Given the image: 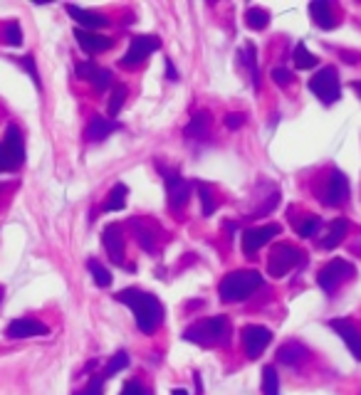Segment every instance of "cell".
<instances>
[{
  "instance_id": "30bf717a",
  "label": "cell",
  "mask_w": 361,
  "mask_h": 395,
  "mask_svg": "<svg viewBox=\"0 0 361 395\" xmlns=\"http://www.w3.org/2000/svg\"><path fill=\"white\" fill-rule=\"evenodd\" d=\"M129 228H132V232H134V237H137V242L142 244V249H147V252H156L159 240H161L164 230L159 228L154 220H149V218H132V220H129Z\"/></svg>"
},
{
  "instance_id": "60d3db41",
  "label": "cell",
  "mask_w": 361,
  "mask_h": 395,
  "mask_svg": "<svg viewBox=\"0 0 361 395\" xmlns=\"http://www.w3.org/2000/svg\"><path fill=\"white\" fill-rule=\"evenodd\" d=\"M166 77L171 79V82H176V79H178V74H176V69H173L171 59H166Z\"/></svg>"
},
{
  "instance_id": "e0dca14e",
  "label": "cell",
  "mask_w": 361,
  "mask_h": 395,
  "mask_svg": "<svg viewBox=\"0 0 361 395\" xmlns=\"http://www.w3.org/2000/svg\"><path fill=\"white\" fill-rule=\"evenodd\" d=\"M74 40H77L79 47L89 54L107 52V49L114 47V40L109 37V35H99V33H92V30H82V28H74Z\"/></svg>"
},
{
  "instance_id": "3957f363",
  "label": "cell",
  "mask_w": 361,
  "mask_h": 395,
  "mask_svg": "<svg viewBox=\"0 0 361 395\" xmlns=\"http://www.w3.org/2000/svg\"><path fill=\"white\" fill-rule=\"evenodd\" d=\"M263 287V274L255 269H235V272L225 274L218 284V294L225 304L245 302L255 289Z\"/></svg>"
},
{
  "instance_id": "ee69618b",
  "label": "cell",
  "mask_w": 361,
  "mask_h": 395,
  "mask_svg": "<svg viewBox=\"0 0 361 395\" xmlns=\"http://www.w3.org/2000/svg\"><path fill=\"white\" fill-rule=\"evenodd\" d=\"M171 395H188V393H185L183 388H173V393H171Z\"/></svg>"
},
{
  "instance_id": "1f68e13d",
  "label": "cell",
  "mask_w": 361,
  "mask_h": 395,
  "mask_svg": "<svg viewBox=\"0 0 361 395\" xmlns=\"http://www.w3.org/2000/svg\"><path fill=\"white\" fill-rule=\"evenodd\" d=\"M238 57L243 59V62L250 67V72H253V84H255V87H260L258 62H255V45H253V42H248V45H245V52H238Z\"/></svg>"
},
{
  "instance_id": "2e32d148",
  "label": "cell",
  "mask_w": 361,
  "mask_h": 395,
  "mask_svg": "<svg viewBox=\"0 0 361 395\" xmlns=\"http://www.w3.org/2000/svg\"><path fill=\"white\" fill-rule=\"evenodd\" d=\"M45 334H50V329L42 322L30 317L13 319L8 324V329H5V336L8 338H33V336H45Z\"/></svg>"
},
{
  "instance_id": "cb8c5ba5",
  "label": "cell",
  "mask_w": 361,
  "mask_h": 395,
  "mask_svg": "<svg viewBox=\"0 0 361 395\" xmlns=\"http://www.w3.org/2000/svg\"><path fill=\"white\" fill-rule=\"evenodd\" d=\"M208 126H210V114L208 112H198L193 119H190V124L185 126V136L188 138H200L208 134Z\"/></svg>"
},
{
  "instance_id": "5b68a950",
  "label": "cell",
  "mask_w": 361,
  "mask_h": 395,
  "mask_svg": "<svg viewBox=\"0 0 361 395\" xmlns=\"http://www.w3.org/2000/svg\"><path fill=\"white\" fill-rule=\"evenodd\" d=\"M25 161V146H23V134L18 126H8L3 143H0V173L18 171Z\"/></svg>"
},
{
  "instance_id": "7c38bea8",
  "label": "cell",
  "mask_w": 361,
  "mask_h": 395,
  "mask_svg": "<svg viewBox=\"0 0 361 395\" xmlns=\"http://www.w3.org/2000/svg\"><path fill=\"white\" fill-rule=\"evenodd\" d=\"M347 200H349V181L342 171L334 168V171L329 173L327 186H324V191H322V203L329 205V208H339V205H344Z\"/></svg>"
},
{
  "instance_id": "44dd1931",
  "label": "cell",
  "mask_w": 361,
  "mask_h": 395,
  "mask_svg": "<svg viewBox=\"0 0 361 395\" xmlns=\"http://www.w3.org/2000/svg\"><path fill=\"white\" fill-rule=\"evenodd\" d=\"M309 15H312V23L322 30H334L337 28V18L332 13V5L327 0H314L309 3Z\"/></svg>"
},
{
  "instance_id": "4316f807",
  "label": "cell",
  "mask_w": 361,
  "mask_h": 395,
  "mask_svg": "<svg viewBox=\"0 0 361 395\" xmlns=\"http://www.w3.org/2000/svg\"><path fill=\"white\" fill-rule=\"evenodd\" d=\"M87 267H89V272H92V277H94V284L97 287H112V282H114V277H112V272H109L107 267H104L99 259H89L87 262Z\"/></svg>"
},
{
  "instance_id": "d6a6232c",
  "label": "cell",
  "mask_w": 361,
  "mask_h": 395,
  "mask_svg": "<svg viewBox=\"0 0 361 395\" xmlns=\"http://www.w3.org/2000/svg\"><path fill=\"white\" fill-rule=\"evenodd\" d=\"M319 225H322V218H317V215H307V218L302 220V223H297V235L299 237H314V232L319 230Z\"/></svg>"
},
{
  "instance_id": "8992f818",
  "label": "cell",
  "mask_w": 361,
  "mask_h": 395,
  "mask_svg": "<svg viewBox=\"0 0 361 395\" xmlns=\"http://www.w3.org/2000/svg\"><path fill=\"white\" fill-rule=\"evenodd\" d=\"M309 92L317 99H322V104H334L342 99V84H339V74L334 67H322L312 79H309Z\"/></svg>"
},
{
  "instance_id": "4fadbf2b",
  "label": "cell",
  "mask_w": 361,
  "mask_h": 395,
  "mask_svg": "<svg viewBox=\"0 0 361 395\" xmlns=\"http://www.w3.org/2000/svg\"><path fill=\"white\" fill-rule=\"evenodd\" d=\"M161 173H164V183H166V191H168V205H171L173 210L185 208V203H188V198H190L188 181H185L183 176H178L176 171L161 168Z\"/></svg>"
},
{
  "instance_id": "7bdbcfd3",
  "label": "cell",
  "mask_w": 361,
  "mask_h": 395,
  "mask_svg": "<svg viewBox=\"0 0 361 395\" xmlns=\"http://www.w3.org/2000/svg\"><path fill=\"white\" fill-rule=\"evenodd\" d=\"M352 89L359 94V99H361V82H354V84H352Z\"/></svg>"
},
{
  "instance_id": "83f0119b",
  "label": "cell",
  "mask_w": 361,
  "mask_h": 395,
  "mask_svg": "<svg viewBox=\"0 0 361 395\" xmlns=\"http://www.w3.org/2000/svg\"><path fill=\"white\" fill-rule=\"evenodd\" d=\"M292 59H294V67H299V69H312V67H317V57H314V54L309 52L307 45H304V42H297Z\"/></svg>"
},
{
  "instance_id": "7402d4cb",
  "label": "cell",
  "mask_w": 361,
  "mask_h": 395,
  "mask_svg": "<svg viewBox=\"0 0 361 395\" xmlns=\"http://www.w3.org/2000/svg\"><path fill=\"white\" fill-rule=\"evenodd\" d=\"M307 356H309L307 346H302L299 341H287L277 351V361L285 363V366H299V363L307 361Z\"/></svg>"
},
{
  "instance_id": "484cf974",
  "label": "cell",
  "mask_w": 361,
  "mask_h": 395,
  "mask_svg": "<svg viewBox=\"0 0 361 395\" xmlns=\"http://www.w3.org/2000/svg\"><path fill=\"white\" fill-rule=\"evenodd\" d=\"M127 196H129V188L124 183H117V186L109 191V200L104 203V210L107 213H114V210H122L127 205Z\"/></svg>"
},
{
  "instance_id": "ac0fdd59",
  "label": "cell",
  "mask_w": 361,
  "mask_h": 395,
  "mask_svg": "<svg viewBox=\"0 0 361 395\" xmlns=\"http://www.w3.org/2000/svg\"><path fill=\"white\" fill-rule=\"evenodd\" d=\"M77 77L87 79L97 92H104V89L112 87V72H109V69L97 67L94 62H79L77 64Z\"/></svg>"
},
{
  "instance_id": "f546056e",
  "label": "cell",
  "mask_w": 361,
  "mask_h": 395,
  "mask_svg": "<svg viewBox=\"0 0 361 395\" xmlns=\"http://www.w3.org/2000/svg\"><path fill=\"white\" fill-rule=\"evenodd\" d=\"M3 42L10 45V47H18V45H23V30H20L18 20H10V23L3 28Z\"/></svg>"
},
{
  "instance_id": "8d00e7d4",
  "label": "cell",
  "mask_w": 361,
  "mask_h": 395,
  "mask_svg": "<svg viewBox=\"0 0 361 395\" xmlns=\"http://www.w3.org/2000/svg\"><path fill=\"white\" fill-rule=\"evenodd\" d=\"M74 395H104V378L102 376H92L87 386H84L82 391H77Z\"/></svg>"
},
{
  "instance_id": "f35d334b",
  "label": "cell",
  "mask_w": 361,
  "mask_h": 395,
  "mask_svg": "<svg viewBox=\"0 0 361 395\" xmlns=\"http://www.w3.org/2000/svg\"><path fill=\"white\" fill-rule=\"evenodd\" d=\"M122 395H149V391L142 386V383L127 381V383H124V388H122Z\"/></svg>"
},
{
  "instance_id": "277c9868",
  "label": "cell",
  "mask_w": 361,
  "mask_h": 395,
  "mask_svg": "<svg viewBox=\"0 0 361 395\" xmlns=\"http://www.w3.org/2000/svg\"><path fill=\"white\" fill-rule=\"evenodd\" d=\"M304 264H307V252L297 249L294 244L280 242L270 249L268 274L270 277H275V279H280V277H285V274L292 272L294 267H304Z\"/></svg>"
},
{
  "instance_id": "ba28073f",
  "label": "cell",
  "mask_w": 361,
  "mask_h": 395,
  "mask_svg": "<svg viewBox=\"0 0 361 395\" xmlns=\"http://www.w3.org/2000/svg\"><path fill=\"white\" fill-rule=\"evenodd\" d=\"M240 341H243V348L248 353V358H260V353L270 346L273 341V331L260 324H248V326L240 329Z\"/></svg>"
},
{
  "instance_id": "52a82bcc",
  "label": "cell",
  "mask_w": 361,
  "mask_h": 395,
  "mask_svg": "<svg viewBox=\"0 0 361 395\" xmlns=\"http://www.w3.org/2000/svg\"><path fill=\"white\" fill-rule=\"evenodd\" d=\"M349 277H354V264L347 262V259L337 257L319 269L317 284L324 289V292H334V289L339 287V282H344V279H349Z\"/></svg>"
},
{
  "instance_id": "d590c367",
  "label": "cell",
  "mask_w": 361,
  "mask_h": 395,
  "mask_svg": "<svg viewBox=\"0 0 361 395\" xmlns=\"http://www.w3.org/2000/svg\"><path fill=\"white\" fill-rule=\"evenodd\" d=\"M15 62H18L20 67H23L25 72L30 74V79H33V84L40 89V74H38V67H35V57H33V54H25V57H18V59H15Z\"/></svg>"
},
{
  "instance_id": "836d02e7",
  "label": "cell",
  "mask_w": 361,
  "mask_h": 395,
  "mask_svg": "<svg viewBox=\"0 0 361 395\" xmlns=\"http://www.w3.org/2000/svg\"><path fill=\"white\" fill-rule=\"evenodd\" d=\"M129 366V353L127 351H117L114 353L112 358H109V363H107V371H104V376H117L119 371H124V368Z\"/></svg>"
},
{
  "instance_id": "603a6c76",
  "label": "cell",
  "mask_w": 361,
  "mask_h": 395,
  "mask_svg": "<svg viewBox=\"0 0 361 395\" xmlns=\"http://www.w3.org/2000/svg\"><path fill=\"white\" fill-rule=\"evenodd\" d=\"M347 230H349V220L347 218H337L332 225H329V232L319 240V247L322 249H334L344 237H347Z\"/></svg>"
},
{
  "instance_id": "4dcf8cb0",
  "label": "cell",
  "mask_w": 361,
  "mask_h": 395,
  "mask_svg": "<svg viewBox=\"0 0 361 395\" xmlns=\"http://www.w3.org/2000/svg\"><path fill=\"white\" fill-rule=\"evenodd\" d=\"M198 196H200V203H203V215L205 218H210V215L215 213V198H213V188L208 186V183H198Z\"/></svg>"
},
{
  "instance_id": "e575fe53",
  "label": "cell",
  "mask_w": 361,
  "mask_h": 395,
  "mask_svg": "<svg viewBox=\"0 0 361 395\" xmlns=\"http://www.w3.org/2000/svg\"><path fill=\"white\" fill-rule=\"evenodd\" d=\"M124 102H127V87L119 84V87H114L112 99H109V117H117V114L122 112Z\"/></svg>"
},
{
  "instance_id": "b9f144b4",
  "label": "cell",
  "mask_w": 361,
  "mask_h": 395,
  "mask_svg": "<svg viewBox=\"0 0 361 395\" xmlns=\"http://www.w3.org/2000/svg\"><path fill=\"white\" fill-rule=\"evenodd\" d=\"M195 391H198V395L203 393V383H200V376L195 373Z\"/></svg>"
},
{
  "instance_id": "9a60e30c",
  "label": "cell",
  "mask_w": 361,
  "mask_h": 395,
  "mask_svg": "<svg viewBox=\"0 0 361 395\" xmlns=\"http://www.w3.org/2000/svg\"><path fill=\"white\" fill-rule=\"evenodd\" d=\"M329 329L347 343V348L352 351V356L361 361V331L354 326L349 319H329Z\"/></svg>"
},
{
  "instance_id": "7a4b0ae2",
  "label": "cell",
  "mask_w": 361,
  "mask_h": 395,
  "mask_svg": "<svg viewBox=\"0 0 361 395\" xmlns=\"http://www.w3.org/2000/svg\"><path fill=\"white\" fill-rule=\"evenodd\" d=\"M230 322L228 317H210L200 319V322L190 324L183 331V338L190 343H198V346H228L230 341Z\"/></svg>"
},
{
  "instance_id": "f1b7e54d",
  "label": "cell",
  "mask_w": 361,
  "mask_h": 395,
  "mask_svg": "<svg viewBox=\"0 0 361 395\" xmlns=\"http://www.w3.org/2000/svg\"><path fill=\"white\" fill-rule=\"evenodd\" d=\"M263 393L265 395H280V376H277V371H275V366H265Z\"/></svg>"
},
{
  "instance_id": "d6986e66",
  "label": "cell",
  "mask_w": 361,
  "mask_h": 395,
  "mask_svg": "<svg viewBox=\"0 0 361 395\" xmlns=\"http://www.w3.org/2000/svg\"><path fill=\"white\" fill-rule=\"evenodd\" d=\"M67 13H69V18H72L82 30H92V33H94L97 28L109 25L107 15L94 13V10H87V8H79V5H67Z\"/></svg>"
},
{
  "instance_id": "8fae6325",
  "label": "cell",
  "mask_w": 361,
  "mask_h": 395,
  "mask_svg": "<svg viewBox=\"0 0 361 395\" xmlns=\"http://www.w3.org/2000/svg\"><path fill=\"white\" fill-rule=\"evenodd\" d=\"M280 232H282V228H280V225H275V223L245 230L243 237H240V242H243V252L245 254H255L260 247H265V244H268L273 237H280Z\"/></svg>"
},
{
  "instance_id": "6da1fadb",
  "label": "cell",
  "mask_w": 361,
  "mask_h": 395,
  "mask_svg": "<svg viewBox=\"0 0 361 395\" xmlns=\"http://www.w3.org/2000/svg\"><path fill=\"white\" fill-rule=\"evenodd\" d=\"M117 302L127 304L132 309L142 334H154L159 329V324L164 322V304L151 292H142V289L129 287L117 294Z\"/></svg>"
},
{
  "instance_id": "d4e9b609",
  "label": "cell",
  "mask_w": 361,
  "mask_h": 395,
  "mask_svg": "<svg viewBox=\"0 0 361 395\" xmlns=\"http://www.w3.org/2000/svg\"><path fill=\"white\" fill-rule=\"evenodd\" d=\"M245 25H248L250 30H265L270 25V13L265 8L253 5V8H248V13H245Z\"/></svg>"
},
{
  "instance_id": "5bb4252c",
  "label": "cell",
  "mask_w": 361,
  "mask_h": 395,
  "mask_svg": "<svg viewBox=\"0 0 361 395\" xmlns=\"http://www.w3.org/2000/svg\"><path fill=\"white\" fill-rule=\"evenodd\" d=\"M102 242H104V249H107L109 259H112L114 264H122L124 262V252H127L122 225H119V223H109L107 228L102 230Z\"/></svg>"
},
{
  "instance_id": "ab89813d",
  "label": "cell",
  "mask_w": 361,
  "mask_h": 395,
  "mask_svg": "<svg viewBox=\"0 0 361 395\" xmlns=\"http://www.w3.org/2000/svg\"><path fill=\"white\" fill-rule=\"evenodd\" d=\"M243 122H245L243 114H228V117H225V126L233 129V131H235V129L243 126Z\"/></svg>"
},
{
  "instance_id": "9c48e42d",
  "label": "cell",
  "mask_w": 361,
  "mask_h": 395,
  "mask_svg": "<svg viewBox=\"0 0 361 395\" xmlns=\"http://www.w3.org/2000/svg\"><path fill=\"white\" fill-rule=\"evenodd\" d=\"M159 37H154V35H137V37H132V45H129L127 54L122 57V64L127 69H134L139 67V64L144 62V59L149 57L151 52H156L159 49Z\"/></svg>"
},
{
  "instance_id": "74e56055",
  "label": "cell",
  "mask_w": 361,
  "mask_h": 395,
  "mask_svg": "<svg viewBox=\"0 0 361 395\" xmlns=\"http://www.w3.org/2000/svg\"><path fill=\"white\" fill-rule=\"evenodd\" d=\"M273 79H275V84H280V87H287V84H292V72H287L285 67H275Z\"/></svg>"
},
{
  "instance_id": "ffe728a7",
  "label": "cell",
  "mask_w": 361,
  "mask_h": 395,
  "mask_svg": "<svg viewBox=\"0 0 361 395\" xmlns=\"http://www.w3.org/2000/svg\"><path fill=\"white\" fill-rule=\"evenodd\" d=\"M119 129V124L114 122V119H107V117H92L87 124V129H84V136H87V141H102V138H107L109 134H114Z\"/></svg>"
},
{
  "instance_id": "f6af8a7d",
  "label": "cell",
  "mask_w": 361,
  "mask_h": 395,
  "mask_svg": "<svg viewBox=\"0 0 361 395\" xmlns=\"http://www.w3.org/2000/svg\"><path fill=\"white\" fill-rule=\"evenodd\" d=\"M3 294H5V292H3V287H0V299H3Z\"/></svg>"
}]
</instances>
